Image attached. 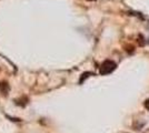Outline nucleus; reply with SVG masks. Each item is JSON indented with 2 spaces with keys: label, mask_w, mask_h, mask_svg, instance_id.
<instances>
[{
  "label": "nucleus",
  "mask_w": 149,
  "mask_h": 133,
  "mask_svg": "<svg viewBox=\"0 0 149 133\" xmlns=\"http://www.w3.org/2000/svg\"><path fill=\"white\" fill-rule=\"evenodd\" d=\"M115 69H116V63H115L113 61L107 60V61H105L104 63L101 64V67H100V74H102V76L108 74V73L112 72Z\"/></svg>",
  "instance_id": "f257e3e1"
},
{
  "label": "nucleus",
  "mask_w": 149,
  "mask_h": 133,
  "mask_svg": "<svg viewBox=\"0 0 149 133\" xmlns=\"http://www.w3.org/2000/svg\"><path fill=\"white\" fill-rule=\"evenodd\" d=\"M89 1H93V0H89Z\"/></svg>",
  "instance_id": "20e7f679"
},
{
  "label": "nucleus",
  "mask_w": 149,
  "mask_h": 133,
  "mask_svg": "<svg viewBox=\"0 0 149 133\" xmlns=\"http://www.w3.org/2000/svg\"><path fill=\"white\" fill-rule=\"evenodd\" d=\"M145 105H146V108H147V109H149V100H147V101H146Z\"/></svg>",
  "instance_id": "7ed1b4c3"
},
{
  "label": "nucleus",
  "mask_w": 149,
  "mask_h": 133,
  "mask_svg": "<svg viewBox=\"0 0 149 133\" xmlns=\"http://www.w3.org/2000/svg\"><path fill=\"white\" fill-rule=\"evenodd\" d=\"M9 92V84L7 82H0V93L1 94H5L7 95Z\"/></svg>",
  "instance_id": "f03ea898"
}]
</instances>
